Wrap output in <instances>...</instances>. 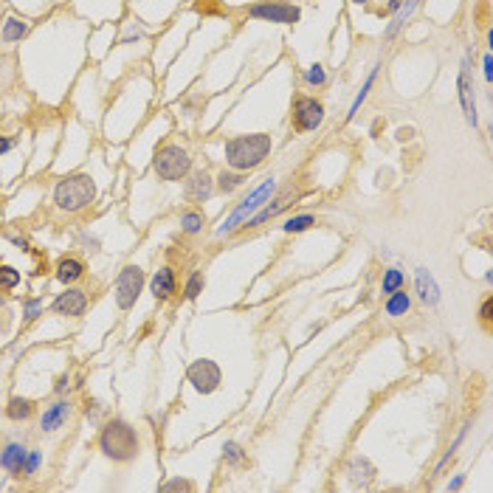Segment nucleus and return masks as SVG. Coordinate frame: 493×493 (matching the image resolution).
I'll list each match as a JSON object with an SVG mask.
<instances>
[{"instance_id":"nucleus-1","label":"nucleus","mask_w":493,"mask_h":493,"mask_svg":"<svg viewBox=\"0 0 493 493\" xmlns=\"http://www.w3.org/2000/svg\"><path fill=\"white\" fill-rule=\"evenodd\" d=\"M99 451L110 460V462H132L141 451V440L138 432L130 426L127 420L113 417L107 420L102 432H99Z\"/></svg>"},{"instance_id":"nucleus-2","label":"nucleus","mask_w":493,"mask_h":493,"mask_svg":"<svg viewBox=\"0 0 493 493\" xmlns=\"http://www.w3.org/2000/svg\"><path fill=\"white\" fill-rule=\"evenodd\" d=\"M273 138L268 132H251V135H237L226 141V164L234 172H251L262 167V161L271 156Z\"/></svg>"},{"instance_id":"nucleus-3","label":"nucleus","mask_w":493,"mask_h":493,"mask_svg":"<svg viewBox=\"0 0 493 493\" xmlns=\"http://www.w3.org/2000/svg\"><path fill=\"white\" fill-rule=\"evenodd\" d=\"M96 197V186L91 181V175H65L56 186H54V203L59 211H68V215H77V211L88 208Z\"/></svg>"},{"instance_id":"nucleus-4","label":"nucleus","mask_w":493,"mask_h":493,"mask_svg":"<svg viewBox=\"0 0 493 493\" xmlns=\"http://www.w3.org/2000/svg\"><path fill=\"white\" fill-rule=\"evenodd\" d=\"M273 195H276V178H265V181H262V183H259L245 200H240V203L234 206V211H232V215L218 226L215 234H218V237H229L232 232H237V229L254 215V211H259Z\"/></svg>"},{"instance_id":"nucleus-5","label":"nucleus","mask_w":493,"mask_h":493,"mask_svg":"<svg viewBox=\"0 0 493 493\" xmlns=\"http://www.w3.org/2000/svg\"><path fill=\"white\" fill-rule=\"evenodd\" d=\"M153 169L161 181H186L189 172H192V156L178 147V144H164L158 153H156V161H153Z\"/></svg>"},{"instance_id":"nucleus-6","label":"nucleus","mask_w":493,"mask_h":493,"mask_svg":"<svg viewBox=\"0 0 493 493\" xmlns=\"http://www.w3.org/2000/svg\"><path fill=\"white\" fill-rule=\"evenodd\" d=\"M248 17L262 20V23H279V26H294L302 17V9L285 0H259V3L248 6Z\"/></svg>"},{"instance_id":"nucleus-7","label":"nucleus","mask_w":493,"mask_h":493,"mask_svg":"<svg viewBox=\"0 0 493 493\" xmlns=\"http://www.w3.org/2000/svg\"><path fill=\"white\" fill-rule=\"evenodd\" d=\"M141 291H144V271H141L138 265H124L116 276V305L119 310H130Z\"/></svg>"},{"instance_id":"nucleus-8","label":"nucleus","mask_w":493,"mask_h":493,"mask_svg":"<svg viewBox=\"0 0 493 493\" xmlns=\"http://www.w3.org/2000/svg\"><path fill=\"white\" fill-rule=\"evenodd\" d=\"M186 381L195 386L197 395H215V392L220 389L223 372H220V367L211 361V358H200V361H192V364H189Z\"/></svg>"},{"instance_id":"nucleus-9","label":"nucleus","mask_w":493,"mask_h":493,"mask_svg":"<svg viewBox=\"0 0 493 493\" xmlns=\"http://www.w3.org/2000/svg\"><path fill=\"white\" fill-rule=\"evenodd\" d=\"M324 105L316 99V96H296L294 102V113H291V121H294V130L296 132H310V130H319L324 124Z\"/></svg>"},{"instance_id":"nucleus-10","label":"nucleus","mask_w":493,"mask_h":493,"mask_svg":"<svg viewBox=\"0 0 493 493\" xmlns=\"http://www.w3.org/2000/svg\"><path fill=\"white\" fill-rule=\"evenodd\" d=\"M457 91H460V105H462V113H465L468 124L476 127L479 116H476V96H473V79H471V62L468 59H462V65H460Z\"/></svg>"},{"instance_id":"nucleus-11","label":"nucleus","mask_w":493,"mask_h":493,"mask_svg":"<svg viewBox=\"0 0 493 493\" xmlns=\"http://www.w3.org/2000/svg\"><path fill=\"white\" fill-rule=\"evenodd\" d=\"M51 310L59 313V316L79 319V316H85V310H88V294H85L82 288H68V291H62V294L51 302Z\"/></svg>"},{"instance_id":"nucleus-12","label":"nucleus","mask_w":493,"mask_h":493,"mask_svg":"<svg viewBox=\"0 0 493 493\" xmlns=\"http://www.w3.org/2000/svg\"><path fill=\"white\" fill-rule=\"evenodd\" d=\"M344 473H347V479H349V485L352 487H370L372 482H375V465L370 462V457H364V454H352L349 457V462H347V468H344Z\"/></svg>"},{"instance_id":"nucleus-13","label":"nucleus","mask_w":493,"mask_h":493,"mask_svg":"<svg viewBox=\"0 0 493 493\" xmlns=\"http://www.w3.org/2000/svg\"><path fill=\"white\" fill-rule=\"evenodd\" d=\"M70 411H74L70 400H56V403L45 406V411H43V417H40V432H43V434H54V432H59V429L65 426V423H68Z\"/></svg>"},{"instance_id":"nucleus-14","label":"nucleus","mask_w":493,"mask_h":493,"mask_svg":"<svg viewBox=\"0 0 493 493\" xmlns=\"http://www.w3.org/2000/svg\"><path fill=\"white\" fill-rule=\"evenodd\" d=\"M414 291H417V296H420L423 305H429V308L440 305V285H437L434 276L426 268H417L414 271Z\"/></svg>"},{"instance_id":"nucleus-15","label":"nucleus","mask_w":493,"mask_h":493,"mask_svg":"<svg viewBox=\"0 0 493 493\" xmlns=\"http://www.w3.org/2000/svg\"><path fill=\"white\" fill-rule=\"evenodd\" d=\"M150 291H153V296H156L158 302H167V299H172V296H175V291H178L175 268L164 265L161 271H156V273H153V279H150Z\"/></svg>"},{"instance_id":"nucleus-16","label":"nucleus","mask_w":493,"mask_h":493,"mask_svg":"<svg viewBox=\"0 0 493 493\" xmlns=\"http://www.w3.org/2000/svg\"><path fill=\"white\" fill-rule=\"evenodd\" d=\"M211 192H215V181H211L208 172H189V181H186V197L192 203H203L211 197Z\"/></svg>"},{"instance_id":"nucleus-17","label":"nucleus","mask_w":493,"mask_h":493,"mask_svg":"<svg viewBox=\"0 0 493 493\" xmlns=\"http://www.w3.org/2000/svg\"><path fill=\"white\" fill-rule=\"evenodd\" d=\"M288 206H291V197H276L273 203L268 200V203H265L259 211H254V215H251V218H248V220H245L240 229H259V226H265L268 220H273V218L279 215V211H285Z\"/></svg>"},{"instance_id":"nucleus-18","label":"nucleus","mask_w":493,"mask_h":493,"mask_svg":"<svg viewBox=\"0 0 493 493\" xmlns=\"http://www.w3.org/2000/svg\"><path fill=\"white\" fill-rule=\"evenodd\" d=\"M26 451H29V448H26L23 443H17V440L6 443L3 448H0V468L9 471V473H15V476H20V468H23Z\"/></svg>"},{"instance_id":"nucleus-19","label":"nucleus","mask_w":493,"mask_h":493,"mask_svg":"<svg viewBox=\"0 0 493 493\" xmlns=\"http://www.w3.org/2000/svg\"><path fill=\"white\" fill-rule=\"evenodd\" d=\"M54 276H56V282H62V285H74V282H79L85 276V262L77 259V257H62L54 268Z\"/></svg>"},{"instance_id":"nucleus-20","label":"nucleus","mask_w":493,"mask_h":493,"mask_svg":"<svg viewBox=\"0 0 493 493\" xmlns=\"http://www.w3.org/2000/svg\"><path fill=\"white\" fill-rule=\"evenodd\" d=\"M409 310H411V294H406V288H397V291L389 294L386 302H384V313H386L389 319H400V316H406Z\"/></svg>"},{"instance_id":"nucleus-21","label":"nucleus","mask_w":493,"mask_h":493,"mask_svg":"<svg viewBox=\"0 0 493 493\" xmlns=\"http://www.w3.org/2000/svg\"><path fill=\"white\" fill-rule=\"evenodd\" d=\"M417 3H420V0H403V3H400V9L392 15V23L386 26V31H384V37L386 40H392L403 26H406V20L414 15V9H417Z\"/></svg>"},{"instance_id":"nucleus-22","label":"nucleus","mask_w":493,"mask_h":493,"mask_svg":"<svg viewBox=\"0 0 493 493\" xmlns=\"http://www.w3.org/2000/svg\"><path fill=\"white\" fill-rule=\"evenodd\" d=\"M31 414H34V400H29V397H20V395L9 397V403H6V417H9V420H15V423H23V420H29Z\"/></svg>"},{"instance_id":"nucleus-23","label":"nucleus","mask_w":493,"mask_h":493,"mask_svg":"<svg viewBox=\"0 0 493 493\" xmlns=\"http://www.w3.org/2000/svg\"><path fill=\"white\" fill-rule=\"evenodd\" d=\"M378 68L381 65H375L372 70H370V77L364 79V85H361V91L356 93V99H352V105H349V110H347V121H352L358 116V110H361V105L367 102V96H370V91H372V85H375V79H378Z\"/></svg>"},{"instance_id":"nucleus-24","label":"nucleus","mask_w":493,"mask_h":493,"mask_svg":"<svg viewBox=\"0 0 493 493\" xmlns=\"http://www.w3.org/2000/svg\"><path fill=\"white\" fill-rule=\"evenodd\" d=\"M29 34V20H20V17H6L3 23V34H0V40L3 43H17Z\"/></svg>"},{"instance_id":"nucleus-25","label":"nucleus","mask_w":493,"mask_h":493,"mask_svg":"<svg viewBox=\"0 0 493 493\" xmlns=\"http://www.w3.org/2000/svg\"><path fill=\"white\" fill-rule=\"evenodd\" d=\"M397 288H406L403 271H400V268H386V271H384V279H381V291L389 296V294H395Z\"/></svg>"},{"instance_id":"nucleus-26","label":"nucleus","mask_w":493,"mask_h":493,"mask_svg":"<svg viewBox=\"0 0 493 493\" xmlns=\"http://www.w3.org/2000/svg\"><path fill=\"white\" fill-rule=\"evenodd\" d=\"M243 183H245V172H234V169H232V172H226V169H223V172L218 175V189H220L223 195L237 192Z\"/></svg>"},{"instance_id":"nucleus-27","label":"nucleus","mask_w":493,"mask_h":493,"mask_svg":"<svg viewBox=\"0 0 493 493\" xmlns=\"http://www.w3.org/2000/svg\"><path fill=\"white\" fill-rule=\"evenodd\" d=\"M223 460H226L232 468H243V465H248V454H245L243 446L234 443V440H226V446H223Z\"/></svg>"},{"instance_id":"nucleus-28","label":"nucleus","mask_w":493,"mask_h":493,"mask_svg":"<svg viewBox=\"0 0 493 493\" xmlns=\"http://www.w3.org/2000/svg\"><path fill=\"white\" fill-rule=\"evenodd\" d=\"M310 226H316V218L313 215H294L282 223V232L285 234H299V232H308Z\"/></svg>"},{"instance_id":"nucleus-29","label":"nucleus","mask_w":493,"mask_h":493,"mask_svg":"<svg viewBox=\"0 0 493 493\" xmlns=\"http://www.w3.org/2000/svg\"><path fill=\"white\" fill-rule=\"evenodd\" d=\"M181 232L183 234H189V237H195V234H200L203 232V215L200 211H183L181 215Z\"/></svg>"},{"instance_id":"nucleus-30","label":"nucleus","mask_w":493,"mask_h":493,"mask_svg":"<svg viewBox=\"0 0 493 493\" xmlns=\"http://www.w3.org/2000/svg\"><path fill=\"white\" fill-rule=\"evenodd\" d=\"M203 285H206V279H203V273L200 271H195L189 279H186V288H183V296L189 299V302H195L200 294H203Z\"/></svg>"},{"instance_id":"nucleus-31","label":"nucleus","mask_w":493,"mask_h":493,"mask_svg":"<svg viewBox=\"0 0 493 493\" xmlns=\"http://www.w3.org/2000/svg\"><path fill=\"white\" fill-rule=\"evenodd\" d=\"M20 285V271H15L12 265H0V291H12Z\"/></svg>"},{"instance_id":"nucleus-32","label":"nucleus","mask_w":493,"mask_h":493,"mask_svg":"<svg viewBox=\"0 0 493 493\" xmlns=\"http://www.w3.org/2000/svg\"><path fill=\"white\" fill-rule=\"evenodd\" d=\"M305 85H310V88H321V85H327V70H324V65H310L308 70H305Z\"/></svg>"},{"instance_id":"nucleus-33","label":"nucleus","mask_w":493,"mask_h":493,"mask_svg":"<svg viewBox=\"0 0 493 493\" xmlns=\"http://www.w3.org/2000/svg\"><path fill=\"white\" fill-rule=\"evenodd\" d=\"M40 465H43V454L37 451V448H31V451H26V460H23V468H20V476H34L37 471H40Z\"/></svg>"},{"instance_id":"nucleus-34","label":"nucleus","mask_w":493,"mask_h":493,"mask_svg":"<svg viewBox=\"0 0 493 493\" xmlns=\"http://www.w3.org/2000/svg\"><path fill=\"white\" fill-rule=\"evenodd\" d=\"M40 313H43V302H40V299H26V302H23V319H26V321L40 319Z\"/></svg>"},{"instance_id":"nucleus-35","label":"nucleus","mask_w":493,"mask_h":493,"mask_svg":"<svg viewBox=\"0 0 493 493\" xmlns=\"http://www.w3.org/2000/svg\"><path fill=\"white\" fill-rule=\"evenodd\" d=\"M479 319L485 321V327H490V321H493V296H487V299L479 305Z\"/></svg>"},{"instance_id":"nucleus-36","label":"nucleus","mask_w":493,"mask_h":493,"mask_svg":"<svg viewBox=\"0 0 493 493\" xmlns=\"http://www.w3.org/2000/svg\"><path fill=\"white\" fill-rule=\"evenodd\" d=\"M164 490H195V482H189V479H172V482L164 485Z\"/></svg>"},{"instance_id":"nucleus-37","label":"nucleus","mask_w":493,"mask_h":493,"mask_svg":"<svg viewBox=\"0 0 493 493\" xmlns=\"http://www.w3.org/2000/svg\"><path fill=\"white\" fill-rule=\"evenodd\" d=\"M482 68H485V79H487V82H493V56H490V51L485 54V59H482Z\"/></svg>"},{"instance_id":"nucleus-38","label":"nucleus","mask_w":493,"mask_h":493,"mask_svg":"<svg viewBox=\"0 0 493 493\" xmlns=\"http://www.w3.org/2000/svg\"><path fill=\"white\" fill-rule=\"evenodd\" d=\"M54 389H56V395H65V392L70 389V378H68V372H65V375H59V381H56V386H54Z\"/></svg>"},{"instance_id":"nucleus-39","label":"nucleus","mask_w":493,"mask_h":493,"mask_svg":"<svg viewBox=\"0 0 493 493\" xmlns=\"http://www.w3.org/2000/svg\"><path fill=\"white\" fill-rule=\"evenodd\" d=\"M465 485V473H457L454 479H448V485H446V490H460Z\"/></svg>"},{"instance_id":"nucleus-40","label":"nucleus","mask_w":493,"mask_h":493,"mask_svg":"<svg viewBox=\"0 0 493 493\" xmlns=\"http://www.w3.org/2000/svg\"><path fill=\"white\" fill-rule=\"evenodd\" d=\"M409 138H414V127H400L397 130V141H409Z\"/></svg>"},{"instance_id":"nucleus-41","label":"nucleus","mask_w":493,"mask_h":493,"mask_svg":"<svg viewBox=\"0 0 493 493\" xmlns=\"http://www.w3.org/2000/svg\"><path fill=\"white\" fill-rule=\"evenodd\" d=\"M15 147V138H0V156H6Z\"/></svg>"},{"instance_id":"nucleus-42","label":"nucleus","mask_w":493,"mask_h":493,"mask_svg":"<svg viewBox=\"0 0 493 493\" xmlns=\"http://www.w3.org/2000/svg\"><path fill=\"white\" fill-rule=\"evenodd\" d=\"M400 3H403V0H389V12H392V15H395V12H397V9H400Z\"/></svg>"},{"instance_id":"nucleus-43","label":"nucleus","mask_w":493,"mask_h":493,"mask_svg":"<svg viewBox=\"0 0 493 493\" xmlns=\"http://www.w3.org/2000/svg\"><path fill=\"white\" fill-rule=\"evenodd\" d=\"M352 3H358V6H364V3H367V0H352Z\"/></svg>"},{"instance_id":"nucleus-44","label":"nucleus","mask_w":493,"mask_h":493,"mask_svg":"<svg viewBox=\"0 0 493 493\" xmlns=\"http://www.w3.org/2000/svg\"><path fill=\"white\" fill-rule=\"evenodd\" d=\"M0 308H3V294H0Z\"/></svg>"}]
</instances>
